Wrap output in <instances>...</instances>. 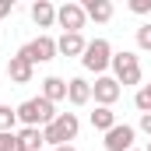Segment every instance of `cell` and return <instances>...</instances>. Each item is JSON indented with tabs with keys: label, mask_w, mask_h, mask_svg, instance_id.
Segmentation results:
<instances>
[{
	"label": "cell",
	"mask_w": 151,
	"mask_h": 151,
	"mask_svg": "<svg viewBox=\"0 0 151 151\" xmlns=\"http://www.w3.org/2000/svg\"><path fill=\"white\" fill-rule=\"evenodd\" d=\"M77 130H81L77 113H60L49 127H42V141H46L49 148H60V144H70V141H74Z\"/></svg>",
	"instance_id": "cell-2"
},
{
	"label": "cell",
	"mask_w": 151,
	"mask_h": 151,
	"mask_svg": "<svg viewBox=\"0 0 151 151\" xmlns=\"http://www.w3.org/2000/svg\"><path fill=\"white\" fill-rule=\"evenodd\" d=\"M144 151H151V141H148V148H144Z\"/></svg>",
	"instance_id": "cell-25"
},
{
	"label": "cell",
	"mask_w": 151,
	"mask_h": 151,
	"mask_svg": "<svg viewBox=\"0 0 151 151\" xmlns=\"http://www.w3.org/2000/svg\"><path fill=\"white\" fill-rule=\"evenodd\" d=\"M14 127H18V109L0 102V134H14Z\"/></svg>",
	"instance_id": "cell-17"
},
{
	"label": "cell",
	"mask_w": 151,
	"mask_h": 151,
	"mask_svg": "<svg viewBox=\"0 0 151 151\" xmlns=\"http://www.w3.org/2000/svg\"><path fill=\"white\" fill-rule=\"evenodd\" d=\"M130 11L134 14H151V0H130Z\"/></svg>",
	"instance_id": "cell-21"
},
{
	"label": "cell",
	"mask_w": 151,
	"mask_h": 151,
	"mask_svg": "<svg viewBox=\"0 0 151 151\" xmlns=\"http://www.w3.org/2000/svg\"><path fill=\"white\" fill-rule=\"evenodd\" d=\"M11 11H14V0H0V18H11Z\"/></svg>",
	"instance_id": "cell-22"
},
{
	"label": "cell",
	"mask_w": 151,
	"mask_h": 151,
	"mask_svg": "<svg viewBox=\"0 0 151 151\" xmlns=\"http://www.w3.org/2000/svg\"><path fill=\"white\" fill-rule=\"evenodd\" d=\"M81 7H84V14H88L91 21H99V25H106V21L113 18V4H109V0H84Z\"/></svg>",
	"instance_id": "cell-14"
},
{
	"label": "cell",
	"mask_w": 151,
	"mask_h": 151,
	"mask_svg": "<svg viewBox=\"0 0 151 151\" xmlns=\"http://www.w3.org/2000/svg\"><path fill=\"white\" fill-rule=\"evenodd\" d=\"M56 25H60L63 32H81V28L88 25V14H84V7H81V4L67 0V4H60V7H56Z\"/></svg>",
	"instance_id": "cell-7"
},
{
	"label": "cell",
	"mask_w": 151,
	"mask_h": 151,
	"mask_svg": "<svg viewBox=\"0 0 151 151\" xmlns=\"http://www.w3.org/2000/svg\"><path fill=\"white\" fill-rule=\"evenodd\" d=\"M32 21H35V28H53L56 25V7L49 0H35L32 4Z\"/></svg>",
	"instance_id": "cell-13"
},
{
	"label": "cell",
	"mask_w": 151,
	"mask_h": 151,
	"mask_svg": "<svg viewBox=\"0 0 151 151\" xmlns=\"http://www.w3.org/2000/svg\"><path fill=\"white\" fill-rule=\"evenodd\" d=\"M18 56H25L32 67L35 63H49V60H56V39L53 35H35L32 42H25L18 49Z\"/></svg>",
	"instance_id": "cell-5"
},
{
	"label": "cell",
	"mask_w": 151,
	"mask_h": 151,
	"mask_svg": "<svg viewBox=\"0 0 151 151\" xmlns=\"http://www.w3.org/2000/svg\"><path fill=\"white\" fill-rule=\"evenodd\" d=\"M130 151H137V148H130Z\"/></svg>",
	"instance_id": "cell-26"
},
{
	"label": "cell",
	"mask_w": 151,
	"mask_h": 151,
	"mask_svg": "<svg viewBox=\"0 0 151 151\" xmlns=\"http://www.w3.org/2000/svg\"><path fill=\"white\" fill-rule=\"evenodd\" d=\"M39 95H42L46 102H53V106H56V102H63V99H67V81H63V77H56V74H49L46 81H42V91H39Z\"/></svg>",
	"instance_id": "cell-12"
},
{
	"label": "cell",
	"mask_w": 151,
	"mask_h": 151,
	"mask_svg": "<svg viewBox=\"0 0 151 151\" xmlns=\"http://www.w3.org/2000/svg\"><path fill=\"white\" fill-rule=\"evenodd\" d=\"M137 46H141L144 53H151V21H144V25L137 28Z\"/></svg>",
	"instance_id": "cell-20"
},
{
	"label": "cell",
	"mask_w": 151,
	"mask_h": 151,
	"mask_svg": "<svg viewBox=\"0 0 151 151\" xmlns=\"http://www.w3.org/2000/svg\"><path fill=\"white\" fill-rule=\"evenodd\" d=\"M134 106L141 109V116L151 113V84H141V88H137V95H134Z\"/></svg>",
	"instance_id": "cell-18"
},
{
	"label": "cell",
	"mask_w": 151,
	"mask_h": 151,
	"mask_svg": "<svg viewBox=\"0 0 151 151\" xmlns=\"http://www.w3.org/2000/svg\"><path fill=\"white\" fill-rule=\"evenodd\" d=\"M137 127H141V130L151 137V113H144V116H141V123H137Z\"/></svg>",
	"instance_id": "cell-23"
},
{
	"label": "cell",
	"mask_w": 151,
	"mask_h": 151,
	"mask_svg": "<svg viewBox=\"0 0 151 151\" xmlns=\"http://www.w3.org/2000/svg\"><path fill=\"white\" fill-rule=\"evenodd\" d=\"M84 46H88V42H84L81 32H63V35L56 39V53H60V56H77V60H81V56H84Z\"/></svg>",
	"instance_id": "cell-9"
},
{
	"label": "cell",
	"mask_w": 151,
	"mask_h": 151,
	"mask_svg": "<svg viewBox=\"0 0 151 151\" xmlns=\"http://www.w3.org/2000/svg\"><path fill=\"white\" fill-rule=\"evenodd\" d=\"M0 151H28V148L21 144V137L14 130V134H0Z\"/></svg>",
	"instance_id": "cell-19"
},
{
	"label": "cell",
	"mask_w": 151,
	"mask_h": 151,
	"mask_svg": "<svg viewBox=\"0 0 151 151\" xmlns=\"http://www.w3.org/2000/svg\"><path fill=\"white\" fill-rule=\"evenodd\" d=\"M113 77L119 81V88H127V84H141V60H137V53H130V49H119L113 53Z\"/></svg>",
	"instance_id": "cell-4"
},
{
	"label": "cell",
	"mask_w": 151,
	"mask_h": 151,
	"mask_svg": "<svg viewBox=\"0 0 151 151\" xmlns=\"http://www.w3.org/2000/svg\"><path fill=\"white\" fill-rule=\"evenodd\" d=\"M56 116H60V113H56V106L46 102L42 95L25 99V102L18 106V123H21V127H35V130H42V127H49Z\"/></svg>",
	"instance_id": "cell-1"
},
{
	"label": "cell",
	"mask_w": 151,
	"mask_h": 151,
	"mask_svg": "<svg viewBox=\"0 0 151 151\" xmlns=\"http://www.w3.org/2000/svg\"><path fill=\"white\" fill-rule=\"evenodd\" d=\"M7 74H11V81H14V84H28V81L35 77V67H32L25 56H18V53H14V56L7 60Z\"/></svg>",
	"instance_id": "cell-10"
},
{
	"label": "cell",
	"mask_w": 151,
	"mask_h": 151,
	"mask_svg": "<svg viewBox=\"0 0 151 151\" xmlns=\"http://www.w3.org/2000/svg\"><path fill=\"white\" fill-rule=\"evenodd\" d=\"M134 137H137V127H130V123H116L113 130L106 134V151H130L134 148Z\"/></svg>",
	"instance_id": "cell-8"
},
{
	"label": "cell",
	"mask_w": 151,
	"mask_h": 151,
	"mask_svg": "<svg viewBox=\"0 0 151 151\" xmlns=\"http://www.w3.org/2000/svg\"><path fill=\"white\" fill-rule=\"evenodd\" d=\"M53 151H77L74 144H60V148H53Z\"/></svg>",
	"instance_id": "cell-24"
},
{
	"label": "cell",
	"mask_w": 151,
	"mask_h": 151,
	"mask_svg": "<svg viewBox=\"0 0 151 151\" xmlns=\"http://www.w3.org/2000/svg\"><path fill=\"white\" fill-rule=\"evenodd\" d=\"M67 102L70 106H88L91 102V84L84 77H70L67 81Z\"/></svg>",
	"instance_id": "cell-11"
},
{
	"label": "cell",
	"mask_w": 151,
	"mask_h": 151,
	"mask_svg": "<svg viewBox=\"0 0 151 151\" xmlns=\"http://www.w3.org/2000/svg\"><path fill=\"white\" fill-rule=\"evenodd\" d=\"M81 67H84V70H91L95 77L106 74V70L113 67V46H109V39H91V42L84 46Z\"/></svg>",
	"instance_id": "cell-3"
},
{
	"label": "cell",
	"mask_w": 151,
	"mask_h": 151,
	"mask_svg": "<svg viewBox=\"0 0 151 151\" xmlns=\"http://www.w3.org/2000/svg\"><path fill=\"white\" fill-rule=\"evenodd\" d=\"M18 137H21V144H25L28 151H39L42 144H46V141H42V130H35V127H21Z\"/></svg>",
	"instance_id": "cell-16"
},
{
	"label": "cell",
	"mask_w": 151,
	"mask_h": 151,
	"mask_svg": "<svg viewBox=\"0 0 151 151\" xmlns=\"http://www.w3.org/2000/svg\"><path fill=\"white\" fill-rule=\"evenodd\" d=\"M119 95H123V88H119V81H116L113 74H102V77H95V84H91V99H95L99 106L113 109L116 102H119Z\"/></svg>",
	"instance_id": "cell-6"
},
{
	"label": "cell",
	"mask_w": 151,
	"mask_h": 151,
	"mask_svg": "<svg viewBox=\"0 0 151 151\" xmlns=\"http://www.w3.org/2000/svg\"><path fill=\"white\" fill-rule=\"evenodd\" d=\"M91 127L102 130V134H109V130L116 127V113H113V109H106V106H95V113H91Z\"/></svg>",
	"instance_id": "cell-15"
}]
</instances>
